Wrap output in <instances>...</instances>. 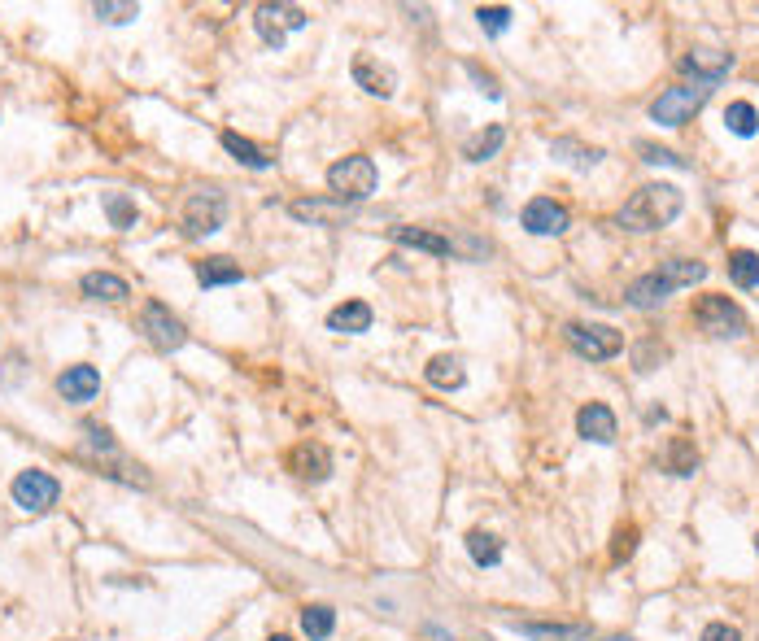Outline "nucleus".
Segmentation results:
<instances>
[{
    "instance_id": "nucleus-12",
    "label": "nucleus",
    "mask_w": 759,
    "mask_h": 641,
    "mask_svg": "<svg viewBox=\"0 0 759 641\" xmlns=\"http://www.w3.org/2000/svg\"><path fill=\"white\" fill-rule=\"evenodd\" d=\"M354 83L371 96H380V101H389V96L397 92V70L389 62H376L371 53H358L354 57Z\"/></svg>"
},
{
    "instance_id": "nucleus-37",
    "label": "nucleus",
    "mask_w": 759,
    "mask_h": 641,
    "mask_svg": "<svg viewBox=\"0 0 759 641\" xmlns=\"http://www.w3.org/2000/svg\"><path fill=\"white\" fill-rule=\"evenodd\" d=\"M698 641H742V633L733 624H725V620H716V624H707L703 628V637Z\"/></svg>"
},
{
    "instance_id": "nucleus-22",
    "label": "nucleus",
    "mask_w": 759,
    "mask_h": 641,
    "mask_svg": "<svg viewBox=\"0 0 759 641\" xmlns=\"http://www.w3.org/2000/svg\"><path fill=\"white\" fill-rule=\"evenodd\" d=\"M659 275H664L672 288H694L707 280V266L694 258H668V262H659Z\"/></svg>"
},
{
    "instance_id": "nucleus-9",
    "label": "nucleus",
    "mask_w": 759,
    "mask_h": 641,
    "mask_svg": "<svg viewBox=\"0 0 759 641\" xmlns=\"http://www.w3.org/2000/svg\"><path fill=\"white\" fill-rule=\"evenodd\" d=\"M57 498H62V485H57L48 471L40 467H31V471H22V476L14 480V502L22 506V511H31V515H44L48 506H57Z\"/></svg>"
},
{
    "instance_id": "nucleus-33",
    "label": "nucleus",
    "mask_w": 759,
    "mask_h": 641,
    "mask_svg": "<svg viewBox=\"0 0 759 641\" xmlns=\"http://www.w3.org/2000/svg\"><path fill=\"white\" fill-rule=\"evenodd\" d=\"M476 22H480V31L485 35H502L506 27H511V5H480Z\"/></svg>"
},
{
    "instance_id": "nucleus-26",
    "label": "nucleus",
    "mask_w": 759,
    "mask_h": 641,
    "mask_svg": "<svg viewBox=\"0 0 759 641\" xmlns=\"http://www.w3.org/2000/svg\"><path fill=\"white\" fill-rule=\"evenodd\" d=\"M502 144H506V131L502 127H485V131H476V136L463 144V157H467V162H489Z\"/></svg>"
},
{
    "instance_id": "nucleus-30",
    "label": "nucleus",
    "mask_w": 759,
    "mask_h": 641,
    "mask_svg": "<svg viewBox=\"0 0 759 641\" xmlns=\"http://www.w3.org/2000/svg\"><path fill=\"white\" fill-rule=\"evenodd\" d=\"M550 153L559 157V162H572V166H581V171H589V166H598L602 162V149H585V144H576V140H554L550 144Z\"/></svg>"
},
{
    "instance_id": "nucleus-18",
    "label": "nucleus",
    "mask_w": 759,
    "mask_h": 641,
    "mask_svg": "<svg viewBox=\"0 0 759 641\" xmlns=\"http://www.w3.org/2000/svg\"><path fill=\"white\" fill-rule=\"evenodd\" d=\"M397 245H406V249H419V253H432V258H450L454 253V245L445 236H437V232H428V227H393L389 232Z\"/></svg>"
},
{
    "instance_id": "nucleus-23",
    "label": "nucleus",
    "mask_w": 759,
    "mask_h": 641,
    "mask_svg": "<svg viewBox=\"0 0 759 641\" xmlns=\"http://www.w3.org/2000/svg\"><path fill=\"white\" fill-rule=\"evenodd\" d=\"M197 280L206 288H223V284H240L245 280V271H240L232 258H201L197 262Z\"/></svg>"
},
{
    "instance_id": "nucleus-15",
    "label": "nucleus",
    "mask_w": 759,
    "mask_h": 641,
    "mask_svg": "<svg viewBox=\"0 0 759 641\" xmlns=\"http://www.w3.org/2000/svg\"><path fill=\"white\" fill-rule=\"evenodd\" d=\"M576 432H581L585 441L611 445V441H616V410L602 406V402L581 406V415H576Z\"/></svg>"
},
{
    "instance_id": "nucleus-21",
    "label": "nucleus",
    "mask_w": 759,
    "mask_h": 641,
    "mask_svg": "<svg viewBox=\"0 0 759 641\" xmlns=\"http://www.w3.org/2000/svg\"><path fill=\"white\" fill-rule=\"evenodd\" d=\"M288 210H293V219H310V223H323V227H341L345 214H349V205H341V201H293Z\"/></svg>"
},
{
    "instance_id": "nucleus-43",
    "label": "nucleus",
    "mask_w": 759,
    "mask_h": 641,
    "mask_svg": "<svg viewBox=\"0 0 759 641\" xmlns=\"http://www.w3.org/2000/svg\"><path fill=\"white\" fill-rule=\"evenodd\" d=\"M755 550H759V541H755Z\"/></svg>"
},
{
    "instance_id": "nucleus-35",
    "label": "nucleus",
    "mask_w": 759,
    "mask_h": 641,
    "mask_svg": "<svg viewBox=\"0 0 759 641\" xmlns=\"http://www.w3.org/2000/svg\"><path fill=\"white\" fill-rule=\"evenodd\" d=\"M96 18L101 22H131V18H140V5L136 0H96Z\"/></svg>"
},
{
    "instance_id": "nucleus-28",
    "label": "nucleus",
    "mask_w": 759,
    "mask_h": 641,
    "mask_svg": "<svg viewBox=\"0 0 759 641\" xmlns=\"http://www.w3.org/2000/svg\"><path fill=\"white\" fill-rule=\"evenodd\" d=\"M664 467L672 471V476H694V467H698L694 441H690V437H677V441H672L668 454H664Z\"/></svg>"
},
{
    "instance_id": "nucleus-19",
    "label": "nucleus",
    "mask_w": 759,
    "mask_h": 641,
    "mask_svg": "<svg viewBox=\"0 0 759 641\" xmlns=\"http://www.w3.org/2000/svg\"><path fill=\"white\" fill-rule=\"evenodd\" d=\"M515 633L528 637V641H589V624H537V620H524V624H515Z\"/></svg>"
},
{
    "instance_id": "nucleus-16",
    "label": "nucleus",
    "mask_w": 759,
    "mask_h": 641,
    "mask_svg": "<svg viewBox=\"0 0 759 641\" xmlns=\"http://www.w3.org/2000/svg\"><path fill=\"white\" fill-rule=\"evenodd\" d=\"M672 293H677V288H672L659 271H650V275H642V280H633V284H629L624 301H629L633 310H655V306H664V301H668Z\"/></svg>"
},
{
    "instance_id": "nucleus-27",
    "label": "nucleus",
    "mask_w": 759,
    "mask_h": 641,
    "mask_svg": "<svg viewBox=\"0 0 759 641\" xmlns=\"http://www.w3.org/2000/svg\"><path fill=\"white\" fill-rule=\"evenodd\" d=\"M729 280L738 284V288H755V284H759V253L733 249V253H729Z\"/></svg>"
},
{
    "instance_id": "nucleus-20",
    "label": "nucleus",
    "mask_w": 759,
    "mask_h": 641,
    "mask_svg": "<svg viewBox=\"0 0 759 641\" xmlns=\"http://www.w3.org/2000/svg\"><path fill=\"white\" fill-rule=\"evenodd\" d=\"M371 328V306L367 301H345L328 314V332H341V336H358Z\"/></svg>"
},
{
    "instance_id": "nucleus-13",
    "label": "nucleus",
    "mask_w": 759,
    "mask_h": 641,
    "mask_svg": "<svg viewBox=\"0 0 759 641\" xmlns=\"http://www.w3.org/2000/svg\"><path fill=\"white\" fill-rule=\"evenodd\" d=\"M681 70L685 75H694V83L716 88V83L733 70V53H707V48H694L690 57H681Z\"/></svg>"
},
{
    "instance_id": "nucleus-1",
    "label": "nucleus",
    "mask_w": 759,
    "mask_h": 641,
    "mask_svg": "<svg viewBox=\"0 0 759 641\" xmlns=\"http://www.w3.org/2000/svg\"><path fill=\"white\" fill-rule=\"evenodd\" d=\"M681 188H672V184H646V188H637L629 201L620 205V214H616V223L624 227V232H659V227H668L672 219L681 214Z\"/></svg>"
},
{
    "instance_id": "nucleus-31",
    "label": "nucleus",
    "mask_w": 759,
    "mask_h": 641,
    "mask_svg": "<svg viewBox=\"0 0 759 641\" xmlns=\"http://www.w3.org/2000/svg\"><path fill=\"white\" fill-rule=\"evenodd\" d=\"M467 554H472V563H480V567H498L502 563V541L489 537V532H467Z\"/></svg>"
},
{
    "instance_id": "nucleus-2",
    "label": "nucleus",
    "mask_w": 759,
    "mask_h": 641,
    "mask_svg": "<svg viewBox=\"0 0 759 641\" xmlns=\"http://www.w3.org/2000/svg\"><path fill=\"white\" fill-rule=\"evenodd\" d=\"M380 184V171L367 153H349L341 162L328 166V188H332V201L341 205H363L371 192Z\"/></svg>"
},
{
    "instance_id": "nucleus-5",
    "label": "nucleus",
    "mask_w": 759,
    "mask_h": 641,
    "mask_svg": "<svg viewBox=\"0 0 759 641\" xmlns=\"http://www.w3.org/2000/svg\"><path fill=\"white\" fill-rule=\"evenodd\" d=\"M223 219H227V197L219 188H201V192H192V197L184 201V236L188 240H201V236L219 232Z\"/></svg>"
},
{
    "instance_id": "nucleus-39",
    "label": "nucleus",
    "mask_w": 759,
    "mask_h": 641,
    "mask_svg": "<svg viewBox=\"0 0 759 641\" xmlns=\"http://www.w3.org/2000/svg\"><path fill=\"white\" fill-rule=\"evenodd\" d=\"M655 354H659V358H668V349H664V345H655V341H646L642 349H637V371H655Z\"/></svg>"
},
{
    "instance_id": "nucleus-10",
    "label": "nucleus",
    "mask_w": 759,
    "mask_h": 641,
    "mask_svg": "<svg viewBox=\"0 0 759 641\" xmlns=\"http://www.w3.org/2000/svg\"><path fill=\"white\" fill-rule=\"evenodd\" d=\"M524 227L533 236H563L572 227V214H568V205H559L550 197H533L524 205Z\"/></svg>"
},
{
    "instance_id": "nucleus-17",
    "label": "nucleus",
    "mask_w": 759,
    "mask_h": 641,
    "mask_svg": "<svg viewBox=\"0 0 759 641\" xmlns=\"http://www.w3.org/2000/svg\"><path fill=\"white\" fill-rule=\"evenodd\" d=\"M79 288H83V297H92V301H127L131 297V284L114 271H88L79 280Z\"/></svg>"
},
{
    "instance_id": "nucleus-3",
    "label": "nucleus",
    "mask_w": 759,
    "mask_h": 641,
    "mask_svg": "<svg viewBox=\"0 0 759 641\" xmlns=\"http://www.w3.org/2000/svg\"><path fill=\"white\" fill-rule=\"evenodd\" d=\"M707 96H712L707 83H681V88H668V92H659L655 105H650V118H655L659 127H681V123H690V118L703 110Z\"/></svg>"
},
{
    "instance_id": "nucleus-11",
    "label": "nucleus",
    "mask_w": 759,
    "mask_h": 641,
    "mask_svg": "<svg viewBox=\"0 0 759 641\" xmlns=\"http://www.w3.org/2000/svg\"><path fill=\"white\" fill-rule=\"evenodd\" d=\"M288 471H293L297 480H328L332 476V454H328V445H319V441H301L288 450Z\"/></svg>"
},
{
    "instance_id": "nucleus-38",
    "label": "nucleus",
    "mask_w": 759,
    "mask_h": 641,
    "mask_svg": "<svg viewBox=\"0 0 759 641\" xmlns=\"http://www.w3.org/2000/svg\"><path fill=\"white\" fill-rule=\"evenodd\" d=\"M633 546H637V528H620L616 532V550H611V559H629V554H633Z\"/></svg>"
},
{
    "instance_id": "nucleus-41",
    "label": "nucleus",
    "mask_w": 759,
    "mask_h": 641,
    "mask_svg": "<svg viewBox=\"0 0 759 641\" xmlns=\"http://www.w3.org/2000/svg\"><path fill=\"white\" fill-rule=\"evenodd\" d=\"M271 641H293V637H284V633H275V637H271Z\"/></svg>"
},
{
    "instance_id": "nucleus-6",
    "label": "nucleus",
    "mask_w": 759,
    "mask_h": 641,
    "mask_svg": "<svg viewBox=\"0 0 759 641\" xmlns=\"http://www.w3.org/2000/svg\"><path fill=\"white\" fill-rule=\"evenodd\" d=\"M563 336H568V345L589 362H607L624 349V336L616 328H607V323H568Z\"/></svg>"
},
{
    "instance_id": "nucleus-40",
    "label": "nucleus",
    "mask_w": 759,
    "mask_h": 641,
    "mask_svg": "<svg viewBox=\"0 0 759 641\" xmlns=\"http://www.w3.org/2000/svg\"><path fill=\"white\" fill-rule=\"evenodd\" d=\"M467 75H472V79L480 83V92H485V96H493V101H498V96H502V88H498V79H493V75H485V70H480L476 62L467 66Z\"/></svg>"
},
{
    "instance_id": "nucleus-24",
    "label": "nucleus",
    "mask_w": 759,
    "mask_h": 641,
    "mask_svg": "<svg viewBox=\"0 0 759 641\" xmlns=\"http://www.w3.org/2000/svg\"><path fill=\"white\" fill-rule=\"evenodd\" d=\"M428 384H437V389H463V380H467V371H463V362L454 358V354H437L428 362Z\"/></svg>"
},
{
    "instance_id": "nucleus-4",
    "label": "nucleus",
    "mask_w": 759,
    "mask_h": 641,
    "mask_svg": "<svg viewBox=\"0 0 759 641\" xmlns=\"http://www.w3.org/2000/svg\"><path fill=\"white\" fill-rule=\"evenodd\" d=\"M694 319H698V328H703L707 336H720V341H738V336H746V314L738 301H729V297H703L694 306Z\"/></svg>"
},
{
    "instance_id": "nucleus-14",
    "label": "nucleus",
    "mask_w": 759,
    "mask_h": 641,
    "mask_svg": "<svg viewBox=\"0 0 759 641\" xmlns=\"http://www.w3.org/2000/svg\"><path fill=\"white\" fill-rule=\"evenodd\" d=\"M57 393H62L66 402H92V397L101 393V371L88 367V362H75V367H66L62 376H57Z\"/></svg>"
},
{
    "instance_id": "nucleus-8",
    "label": "nucleus",
    "mask_w": 759,
    "mask_h": 641,
    "mask_svg": "<svg viewBox=\"0 0 759 641\" xmlns=\"http://www.w3.org/2000/svg\"><path fill=\"white\" fill-rule=\"evenodd\" d=\"M140 328L153 345L166 349V354H171V349H184V341H188V328L171 314V306H162V301H144Z\"/></svg>"
},
{
    "instance_id": "nucleus-42",
    "label": "nucleus",
    "mask_w": 759,
    "mask_h": 641,
    "mask_svg": "<svg viewBox=\"0 0 759 641\" xmlns=\"http://www.w3.org/2000/svg\"><path fill=\"white\" fill-rule=\"evenodd\" d=\"M607 641H633V637H607Z\"/></svg>"
},
{
    "instance_id": "nucleus-34",
    "label": "nucleus",
    "mask_w": 759,
    "mask_h": 641,
    "mask_svg": "<svg viewBox=\"0 0 759 641\" xmlns=\"http://www.w3.org/2000/svg\"><path fill=\"white\" fill-rule=\"evenodd\" d=\"M105 214H110V223L118 227V232L136 227V205H131L123 192H110V197H105Z\"/></svg>"
},
{
    "instance_id": "nucleus-36",
    "label": "nucleus",
    "mask_w": 759,
    "mask_h": 641,
    "mask_svg": "<svg viewBox=\"0 0 759 641\" xmlns=\"http://www.w3.org/2000/svg\"><path fill=\"white\" fill-rule=\"evenodd\" d=\"M637 153H642V162H650V166H685L672 149H659V144H646V140L637 144Z\"/></svg>"
},
{
    "instance_id": "nucleus-29",
    "label": "nucleus",
    "mask_w": 759,
    "mask_h": 641,
    "mask_svg": "<svg viewBox=\"0 0 759 641\" xmlns=\"http://www.w3.org/2000/svg\"><path fill=\"white\" fill-rule=\"evenodd\" d=\"M301 628H306V637H310V641H328V637H332V628H336V611H332V607H323V602H315V607L301 611Z\"/></svg>"
},
{
    "instance_id": "nucleus-32",
    "label": "nucleus",
    "mask_w": 759,
    "mask_h": 641,
    "mask_svg": "<svg viewBox=\"0 0 759 641\" xmlns=\"http://www.w3.org/2000/svg\"><path fill=\"white\" fill-rule=\"evenodd\" d=\"M725 127L733 131V136H755V131H759L755 105H751V101H733L729 110H725Z\"/></svg>"
},
{
    "instance_id": "nucleus-7",
    "label": "nucleus",
    "mask_w": 759,
    "mask_h": 641,
    "mask_svg": "<svg viewBox=\"0 0 759 641\" xmlns=\"http://www.w3.org/2000/svg\"><path fill=\"white\" fill-rule=\"evenodd\" d=\"M310 22V14L301 5H258L253 9V27L271 48H280L288 40V31H301Z\"/></svg>"
},
{
    "instance_id": "nucleus-25",
    "label": "nucleus",
    "mask_w": 759,
    "mask_h": 641,
    "mask_svg": "<svg viewBox=\"0 0 759 641\" xmlns=\"http://www.w3.org/2000/svg\"><path fill=\"white\" fill-rule=\"evenodd\" d=\"M223 149L232 153L236 162H245L249 171H267V166H271V157L262 153V149H258V144H253V140H245V136H240V131H223Z\"/></svg>"
}]
</instances>
